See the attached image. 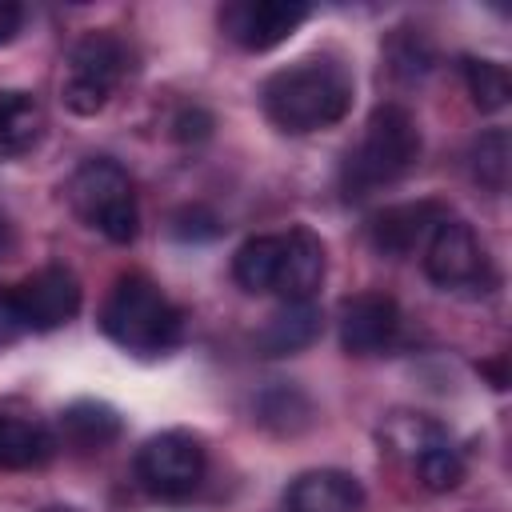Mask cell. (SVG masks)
Wrapping results in <instances>:
<instances>
[{
  "label": "cell",
  "instance_id": "44dd1931",
  "mask_svg": "<svg viewBox=\"0 0 512 512\" xmlns=\"http://www.w3.org/2000/svg\"><path fill=\"white\" fill-rule=\"evenodd\" d=\"M464 84H468V96L480 112H500L512 96L508 68L496 60H484V56H464Z\"/></svg>",
  "mask_w": 512,
  "mask_h": 512
},
{
  "label": "cell",
  "instance_id": "30bf717a",
  "mask_svg": "<svg viewBox=\"0 0 512 512\" xmlns=\"http://www.w3.org/2000/svg\"><path fill=\"white\" fill-rule=\"evenodd\" d=\"M400 332V308L388 292H356L340 304V348L348 356H376L392 348Z\"/></svg>",
  "mask_w": 512,
  "mask_h": 512
},
{
  "label": "cell",
  "instance_id": "8992f818",
  "mask_svg": "<svg viewBox=\"0 0 512 512\" xmlns=\"http://www.w3.org/2000/svg\"><path fill=\"white\" fill-rule=\"evenodd\" d=\"M424 272L444 292H488L496 284V272L488 264V252L468 220L444 216L428 244H424Z\"/></svg>",
  "mask_w": 512,
  "mask_h": 512
},
{
  "label": "cell",
  "instance_id": "7c38bea8",
  "mask_svg": "<svg viewBox=\"0 0 512 512\" xmlns=\"http://www.w3.org/2000/svg\"><path fill=\"white\" fill-rule=\"evenodd\" d=\"M328 272V256H324V240L312 228H292L284 232V252H280V268H276V284L272 292L284 304H308Z\"/></svg>",
  "mask_w": 512,
  "mask_h": 512
},
{
  "label": "cell",
  "instance_id": "ba28073f",
  "mask_svg": "<svg viewBox=\"0 0 512 512\" xmlns=\"http://www.w3.org/2000/svg\"><path fill=\"white\" fill-rule=\"evenodd\" d=\"M8 292H12V304L28 332H52V328L68 324L84 300L76 272L64 264H44V268L28 272L20 284H12Z\"/></svg>",
  "mask_w": 512,
  "mask_h": 512
},
{
  "label": "cell",
  "instance_id": "5bb4252c",
  "mask_svg": "<svg viewBox=\"0 0 512 512\" xmlns=\"http://www.w3.org/2000/svg\"><path fill=\"white\" fill-rule=\"evenodd\" d=\"M324 316L320 308L308 304H280L256 332V352L260 356H296L304 348H312L320 340Z\"/></svg>",
  "mask_w": 512,
  "mask_h": 512
},
{
  "label": "cell",
  "instance_id": "d6986e66",
  "mask_svg": "<svg viewBox=\"0 0 512 512\" xmlns=\"http://www.w3.org/2000/svg\"><path fill=\"white\" fill-rule=\"evenodd\" d=\"M280 252H284V232L280 236H272V232L268 236H248L232 256V280L244 292H272Z\"/></svg>",
  "mask_w": 512,
  "mask_h": 512
},
{
  "label": "cell",
  "instance_id": "9c48e42d",
  "mask_svg": "<svg viewBox=\"0 0 512 512\" xmlns=\"http://www.w3.org/2000/svg\"><path fill=\"white\" fill-rule=\"evenodd\" d=\"M304 20H308V8L296 0H232L220 8L224 36L244 52H268L284 44Z\"/></svg>",
  "mask_w": 512,
  "mask_h": 512
},
{
  "label": "cell",
  "instance_id": "7a4b0ae2",
  "mask_svg": "<svg viewBox=\"0 0 512 512\" xmlns=\"http://www.w3.org/2000/svg\"><path fill=\"white\" fill-rule=\"evenodd\" d=\"M420 128L404 104H376L364 120L360 140L340 160V192L344 200H364L396 180H404L420 160Z\"/></svg>",
  "mask_w": 512,
  "mask_h": 512
},
{
  "label": "cell",
  "instance_id": "f1b7e54d",
  "mask_svg": "<svg viewBox=\"0 0 512 512\" xmlns=\"http://www.w3.org/2000/svg\"><path fill=\"white\" fill-rule=\"evenodd\" d=\"M12 244H16V236H12V224H8V216L0 212V260L12 252Z\"/></svg>",
  "mask_w": 512,
  "mask_h": 512
},
{
  "label": "cell",
  "instance_id": "9a60e30c",
  "mask_svg": "<svg viewBox=\"0 0 512 512\" xmlns=\"http://www.w3.org/2000/svg\"><path fill=\"white\" fill-rule=\"evenodd\" d=\"M448 440L452 436H448V428L440 420H432L424 412H408V408L388 412L384 424H380V448L388 456L404 460V464H416L420 456H428L432 448H440Z\"/></svg>",
  "mask_w": 512,
  "mask_h": 512
},
{
  "label": "cell",
  "instance_id": "484cf974",
  "mask_svg": "<svg viewBox=\"0 0 512 512\" xmlns=\"http://www.w3.org/2000/svg\"><path fill=\"white\" fill-rule=\"evenodd\" d=\"M216 232H220V220L204 208H184L172 216V236H180V240H208Z\"/></svg>",
  "mask_w": 512,
  "mask_h": 512
},
{
  "label": "cell",
  "instance_id": "3957f363",
  "mask_svg": "<svg viewBox=\"0 0 512 512\" xmlns=\"http://www.w3.org/2000/svg\"><path fill=\"white\" fill-rule=\"evenodd\" d=\"M100 332L132 356H164L184 340V312L144 272H124L100 304Z\"/></svg>",
  "mask_w": 512,
  "mask_h": 512
},
{
  "label": "cell",
  "instance_id": "d4e9b609",
  "mask_svg": "<svg viewBox=\"0 0 512 512\" xmlns=\"http://www.w3.org/2000/svg\"><path fill=\"white\" fill-rule=\"evenodd\" d=\"M172 136H176L180 144L208 140V136H212V112L200 108V104H184V108L172 116Z\"/></svg>",
  "mask_w": 512,
  "mask_h": 512
},
{
  "label": "cell",
  "instance_id": "4fadbf2b",
  "mask_svg": "<svg viewBox=\"0 0 512 512\" xmlns=\"http://www.w3.org/2000/svg\"><path fill=\"white\" fill-rule=\"evenodd\" d=\"M284 508L288 512H360L364 508V488L352 472L312 468V472H300L288 484Z\"/></svg>",
  "mask_w": 512,
  "mask_h": 512
},
{
  "label": "cell",
  "instance_id": "e0dca14e",
  "mask_svg": "<svg viewBox=\"0 0 512 512\" xmlns=\"http://www.w3.org/2000/svg\"><path fill=\"white\" fill-rule=\"evenodd\" d=\"M56 424H60L64 444H72V448H80V452H100V448H108V444L120 436V428H124L120 412H116L112 404H104V400H72V404L60 412Z\"/></svg>",
  "mask_w": 512,
  "mask_h": 512
},
{
  "label": "cell",
  "instance_id": "2e32d148",
  "mask_svg": "<svg viewBox=\"0 0 512 512\" xmlns=\"http://www.w3.org/2000/svg\"><path fill=\"white\" fill-rule=\"evenodd\" d=\"M48 116L44 104L24 92V88H4L0 92V152L4 156H24L44 140Z\"/></svg>",
  "mask_w": 512,
  "mask_h": 512
},
{
  "label": "cell",
  "instance_id": "4dcf8cb0",
  "mask_svg": "<svg viewBox=\"0 0 512 512\" xmlns=\"http://www.w3.org/2000/svg\"><path fill=\"white\" fill-rule=\"evenodd\" d=\"M44 512H76V508H64V504H52V508H44Z\"/></svg>",
  "mask_w": 512,
  "mask_h": 512
},
{
  "label": "cell",
  "instance_id": "52a82bcc",
  "mask_svg": "<svg viewBox=\"0 0 512 512\" xmlns=\"http://www.w3.org/2000/svg\"><path fill=\"white\" fill-rule=\"evenodd\" d=\"M136 480L156 500H188L204 480V444L184 428L148 436L136 452Z\"/></svg>",
  "mask_w": 512,
  "mask_h": 512
},
{
  "label": "cell",
  "instance_id": "8fae6325",
  "mask_svg": "<svg viewBox=\"0 0 512 512\" xmlns=\"http://www.w3.org/2000/svg\"><path fill=\"white\" fill-rule=\"evenodd\" d=\"M448 216V208L440 200H404V204H388L372 216L368 236L372 248L384 256H412L416 248L428 244L432 228Z\"/></svg>",
  "mask_w": 512,
  "mask_h": 512
},
{
  "label": "cell",
  "instance_id": "7402d4cb",
  "mask_svg": "<svg viewBox=\"0 0 512 512\" xmlns=\"http://www.w3.org/2000/svg\"><path fill=\"white\" fill-rule=\"evenodd\" d=\"M508 164H512L508 128H488V132H480V140L472 144V176H476L488 192H504V188H508Z\"/></svg>",
  "mask_w": 512,
  "mask_h": 512
},
{
  "label": "cell",
  "instance_id": "603a6c76",
  "mask_svg": "<svg viewBox=\"0 0 512 512\" xmlns=\"http://www.w3.org/2000/svg\"><path fill=\"white\" fill-rule=\"evenodd\" d=\"M308 420H312V404L292 384H280L260 396V424H268L276 432H300Z\"/></svg>",
  "mask_w": 512,
  "mask_h": 512
},
{
  "label": "cell",
  "instance_id": "ac0fdd59",
  "mask_svg": "<svg viewBox=\"0 0 512 512\" xmlns=\"http://www.w3.org/2000/svg\"><path fill=\"white\" fill-rule=\"evenodd\" d=\"M56 456V436L28 416H0V468L28 472Z\"/></svg>",
  "mask_w": 512,
  "mask_h": 512
},
{
  "label": "cell",
  "instance_id": "cb8c5ba5",
  "mask_svg": "<svg viewBox=\"0 0 512 512\" xmlns=\"http://www.w3.org/2000/svg\"><path fill=\"white\" fill-rule=\"evenodd\" d=\"M412 472L420 476V484H424L428 492H452V488H460V480H464V456H460V448H452V440H448V444L432 448L428 456H420V460L412 464Z\"/></svg>",
  "mask_w": 512,
  "mask_h": 512
},
{
  "label": "cell",
  "instance_id": "6da1fadb",
  "mask_svg": "<svg viewBox=\"0 0 512 512\" xmlns=\"http://www.w3.org/2000/svg\"><path fill=\"white\" fill-rule=\"evenodd\" d=\"M352 92H356L352 72L340 60L308 56L300 64L272 72L260 84V108L280 132L308 136L340 124L352 108Z\"/></svg>",
  "mask_w": 512,
  "mask_h": 512
},
{
  "label": "cell",
  "instance_id": "5b68a950",
  "mask_svg": "<svg viewBox=\"0 0 512 512\" xmlns=\"http://www.w3.org/2000/svg\"><path fill=\"white\" fill-rule=\"evenodd\" d=\"M132 68V48L124 44V36L108 32V28H92L84 32L60 72V100L68 112L76 116H96L112 92L120 88V80Z\"/></svg>",
  "mask_w": 512,
  "mask_h": 512
},
{
  "label": "cell",
  "instance_id": "4316f807",
  "mask_svg": "<svg viewBox=\"0 0 512 512\" xmlns=\"http://www.w3.org/2000/svg\"><path fill=\"white\" fill-rule=\"evenodd\" d=\"M24 332H28V328H24V320H20L16 304H12V292L4 288V292H0V348L16 344Z\"/></svg>",
  "mask_w": 512,
  "mask_h": 512
},
{
  "label": "cell",
  "instance_id": "83f0119b",
  "mask_svg": "<svg viewBox=\"0 0 512 512\" xmlns=\"http://www.w3.org/2000/svg\"><path fill=\"white\" fill-rule=\"evenodd\" d=\"M24 24V8L12 0H0V44H8Z\"/></svg>",
  "mask_w": 512,
  "mask_h": 512
},
{
  "label": "cell",
  "instance_id": "f546056e",
  "mask_svg": "<svg viewBox=\"0 0 512 512\" xmlns=\"http://www.w3.org/2000/svg\"><path fill=\"white\" fill-rule=\"evenodd\" d=\"M480 372H488V376H492V388H508V376H504V360H496V364H480Z\"/></svg>",
  "mask_w": 512,
  "mask_h": 512
},
{
  "label": "cell",
  "instance_id": "277c9868",
  "mask_svg": "<svg viewBox=\"0 0 512 512\" xmlns=\"http://www.w3.org/2000/svg\"><path fill=\"white\" fill-rule=\"evenodd\" d=\"M68 204L72 212L108 236L112 244H132L140 232V208H136V188L132 176L112 160V156H88L72 176H68Z\"/></svg>",
  "mask_w": 512,
  "mask_h": 512
},
{
  "label": "cell",
  "instance_id": "ffe728a7",
  "mask_svg": "<svg viewBox=\"0 0 512 512\" xmlns=\"http://www.w3.org/2000/svg\"><path fill=\"white\" fill-rule=\"evenodd\" d=\"M384 60H388V72L396 80H420L432 68L436 48L420 28H396L384 44Z\"/></svg>",
  "mask_w": 512,
  "mask_h": 512
}]
</instances>
